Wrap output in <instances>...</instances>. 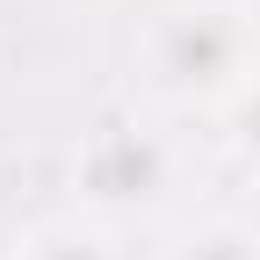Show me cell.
I'll list each match as a JSON object with an SVG mask.
<instances>
[{
  "label": "cell",
  "instance_id": "6da1fadb",
  "mask_svg": "<svg viewBox=\"0 0 260 260\" xmlns=\"http://www.w3.org/2000/svg\"><path fill=\"white\" fill-rule=\"evenodd\" d=\"M253 22L232 8H181L145 37V80L159 102H239L253 94Z\"/></svg>",
  "mask_w": 260,
  "mask_h": 260
},
{
  "label": "cell",
  "instance_id": "7a4b0ae2",
  "mask_svg": "<svg viewBox=\"0 0 260 260\" xmlns=\"http://www.w3.org/2000/svg\"><path fill=\"white\" fill-rule=\"evenodd\" d=\"M80 188H87V203H102V210H159L174 195V145L159 138V130L109 123L102 138L87 145V159H80Z\"/></svg>",
  "mask_w": 260,
  "mask_h": 260
},
{
  "label": "cell",
  "instance_id": "5b68a950",
  "mask_svg": "<svg viewBox=\"0 0 260 260\" xmlns=\"http://www.w3.org/2000/svg\"><path fill=\"white\" fill-rule=\"evenodd\" d=\"M239 152H246V159H260V87H253V94H239Z\"/></svg>",
  "mask_w": 260,
  "mask_h": 260
},
{
  "label": "cell",
  "instance_id": "3957f363",
  "mask_svg": "<svg viewBox=\"0 0 260 260\" xmlns=\"http://www.w3.org/2000/svg\"><path fill=\"white\" fill-rule=\"evenodd\" d=\"M15 260H116V246L102 232H87V224H44V232H29L15 246Z\"/></svg>",
  "mask_w": 260,
  "mask_h": 260
},
{
  "label": "cell",
  "instance_id": "277c9868",
  "mask_svg": "<svg viewBox=\"0 0 260 260\" xmlns=\"http://www.w3.org/2000/svg\"><path fill=\"white\" fill-rule=\"evenodd\" d=\"M167 260H260V232H253V224L217 217V224H203V232H188Z\"/></svg>",
  "mask_w": 260,
  "mask_h": 260
}]
</instances>
